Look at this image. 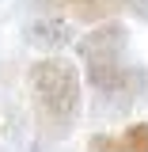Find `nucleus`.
Listing matches in <instances>:
<instances>
[{"label":"nucleus","mask_w":148,"mask_h":152,"mask_svg":"<svg viewBox=\"0 0 148 152\" xmlns=\"http://www.w3.org/2000/svg\"><path fill=\"white\" fill-rule=\"evenodd\" d=\"M87 72V88L99 95V103H110V107H125L137 95L144 91L148 76L141 65H129V61H110V65H91L84 69Z\"/></svg>","instance_id":"3"},{"label":"nucleus","mask_w":148,"mask_h":152,"mask_svg":"<svg viewBox=\"0 0 148 152\" xmlns=\"http://www.w3.org/2000/svg\"><path fill=\"white\" fill-rule=\"evenodd\" d=\"M76 57L84 61V69L91 65H110V61H125L129 50V27L122 19H106V23H95L84 38H76Z\"/></svg>","instance_id":"4"},{"label":"nucleus","mask_w":148,"mask_h":152,"mask_svg":"<svg viewBox=\"0 0 148 152\" xmlns=\"http://www.w3.org/2000/svg\"><path fill=\"white\" fill-rule=\"evenodd\" d=\"M23 38H27V46L42 50L46 57H57L65 46L76 42L69 19H57V15H38L34 23H27V27H23Z\"/></svg>","instance_id":"5"},{"label":"nucleus","mask_w":148,"mask_h":152,"mask_svg":"<svg viewBox=\"0 0 148 152\" xmlns=\"http://www.w3.org/2000/svg\"><path fill=\"white\" fill-rule=\"evenodd\" d=\"M31 8L42 15L76 19V23H106L122 15L148 23V0H31Z\"/></svg>","instance_id":"2"},{"label":"nucleus","mask_w":148,"mask_h":152,"mask_svg":"<svg viewBox=\"0 0 148 152\" xmlns=\"http://www.w3.org/2000/svg\"><path fill=\"white\" fill-rule=\"evenodd\" d=\"M27 91H31L34 118L53 137H65L84 110V76L61 53L42 57L27 69Z\"/></svg>","instance_id":"1"},{"label":"nucleus","mask_w":148,"mask_h":152,"mask_svg":"<svg viewBox=\"0 0 148 152\" xmlns=\"http://www.w3.org/2000/svg\"><path fill=\"white\" fill-rule=\"evenodd\" d=\"M87 152H118V145H114V133H95L91 141H87Z\"/></svg>","instance_id":"7"},{"label":"nucleus","mask_w":148,"mask_h":152,"mask_svg":"<svg viewBox=\"0 0 148 152\" xmlns=\"http://www.w3.org/2000/svg\"><path fill=\"white\" fill-rule=\"evenodd\" d=\"M118 152H148V122H133L122 133H114Z\"/></svg>","instance_id":"6"}]
</instances>
